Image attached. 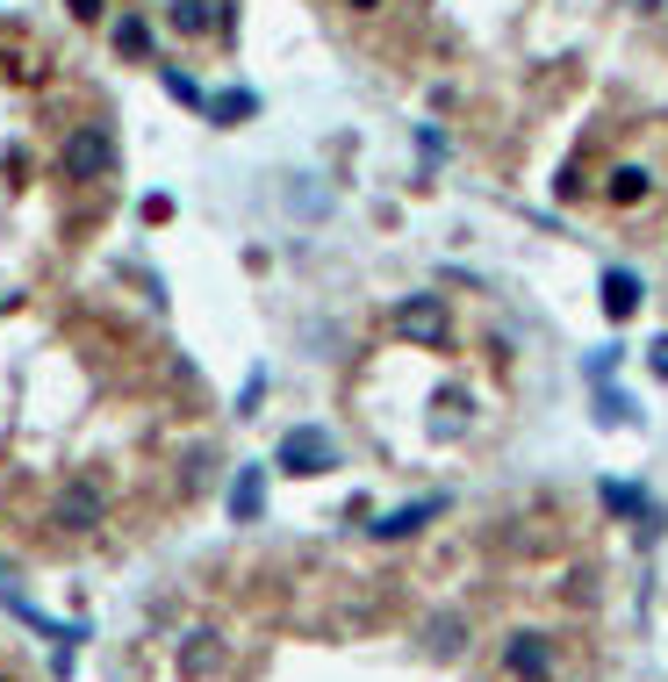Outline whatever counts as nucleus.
<instances>
[{
	"label": "nucleus",
	"instance_id": "1",
	"mask_svg": "<svg viewBox=\"0 0 668 682\" xmlns=\"http://www.w3.org/2000/svg\"><path fill=\"white\" fill-rule=\"evenodd\" d=\"M273 467H281V475H331V467H338V438H331L324 424H295V431L281 438V452H273Z\"/></svg>",
	"mask_w": 668,
	"mask_h": 682
},
{
	"label": "nucleus",
	"instance_id": "2",
	"mask_svg": "<svg viewBox=\"0 0 668 682\" xmlns=\"http://www.w3.org/2000/svg\"><path fill=\"white\" fill-rule=\"evenodd\" d=\"M58 173L65 180H109L115 173V136L101 123H80L65 136V151H58Z\"/></svg>",
	"mask_w": 668,
	"mask_h": 682
},
{
	"label": "nucleus",
	"instance_id": "3",
	"mask_svg": "<svg viewBox=\"0 0 668 682\" xmlns=\"http://www.w3.org/2000/svg\"><path fill=\"white\" fill-rule=\"evenodd\" d=\"M101 518H109V481H101V475H72L65 496H58V525H65V532H94Z\"/></svg>",
	"mask_w": 668,
	"mask_h": 682
},
{
	"label": "nucleus",
	"instance_id": "4",
	"mask_svg": "<svg viewBox=\"0 0 668 682\" xmlns=\"http://www.w3.org/2000/svg\"><path fill=\"white\" fill-rule=\"evenodd\" d=\"M396 330L409 345H446V302L438 295H403L396 302Z\"/></svg>",
	"mask_w": 668,
	"mask_h": 682
},
{
	"label": "nucleus",
	"instance_id": "5",
	"mask_svg": "<svg viewBox=\"0 0 668 682\" xmlns=\"http://www.w3.org/2000/svg\"><path fill=\"white\" fill-rule=\"evenodd\" d=\"M504 669L518 682H554V640H546V632H518V640L504 647Z\"/></svg>",
	"mask_w": 668,
	"mask_h": 682
},
{
	"label": "nucleus",
	"instance_id": "6",
	"mask_svg": "<svg viewBox=\"0 0 668 682\" xmlns=\"http://www.w3.org/2000/svg\"><path fill=\"white\" fill-rule=\"evenodd\" d=\"M438 510H446V496H417V503H403V510H388V518H374L367 532H374V539H409V532H424Z\"/></svg>",
	"mask_w": 668,
	"mask_h": 682
},
{
	"label": "nucleus",
	"instance_id": "7",
	"mask_svg": "<svg viewBox=\"0 0 668 682\" xmlns=\"http://www.w3.org/2000/svg\"><path fill=\"white\" fill-rule=\"evenodd\" d=\"M597 302H604V316H611V324H626V316L647 302L640 273H632V266H611V273H604V295H597Z\"/></svg>",
	"mask_w": 668,
	"mask_h": 682
},
{
	"label": "nucleus",
	"instance_id": "8",
	"mask_svg": "<svg viewBox=\"0 0 668 682\" xmlns=\"http://www.w3.org/2000/svg\"><path fill=\"white\" fill-rule=\"evenodd\" d=\"M231 518H237V525H260V518H266V467H237V481H231Z\"/></svg>",
	"mask_w": 668,
	"mask_h": 682
},
{
	"label": "nucleus",
	"instance_id": "9",
	"mask_svg": "<svg viewBox=\"0 0 668 682\" xmlns=\"http://www.w3.org/2000/svg\"><path fill=\"white\" fill-rule=\"evenodd\" d=\"M604 510H611V518H640L647 532H655V510H647V496L632 489V481H604Z\"/></svg>",
	"mask_w": 668,
	"mask_h": 682
},
{
	"label": "nucleus",
	"instance_id": "10",
	"mask_svg": "<svg viewBox=\"0 0 668 682\" xmlns=\"http://www.w3.org/2000/svg\"><path fill=\"white\" fill-rule=\"evenodd\" d=\"M173 29L180 37H209L216 29V0H173Z\"/></svg>",
	"mask_w": 668,
	"mask_h": 682
},
{
	"label": "nucleus",
	"instance_id": "11",
	"mask_svg": "<svg viewBox=\"0 0 668 682\" xmlns=\"http://www.w3.org/2000/svg\"><path fill=\"white\" fill-rule=\"evenodd\" d=\"M647 187H655V180H647V173H640V165H618V173H611V180H604V194H611V202H618V208H632V202H647Z\"/></svg>",
	"mask_w": 668,
	"mask_h": 682
},
{
	"label": "nucleus",
	"instance_id": "12",
	"mask_svg": "<svg viewBox=\"0 0 668 682\" xmlns=\"http://www.w3.org/2000/svg\"><path fill=\"white\" fill-rule=\"evenodd\" d=\"M424 640H432L438 661H453V654L467 647V625H460V618H432V632H424Z\"/></svg>",
	"mask_w": 668,
	"mask_h": 682
},
{
	"label": "nucleus",
	"instance_id": "13",
	"mask_svg": "<svg viewBox=\"0 0 668 682\" xmlns=\"http://www.w3.org/2000/svg\"><path fill=\"white\" fill-rule=\"evenodd\" d=\"M115 51H130V58H151V29L136 22V14H123V22H115Z\"/></svg>",
	"mask_w": 668,
	"mask_h": 682
},
{
	"label": "nucleus",
	"instance_id": "14",
	"mask_svg": "<svg viewBox=\"0 0 668 682\" xmlns=\"http://www.w3.org/2000/svg\"><path fill=\"white\" fill-rule=\"evenodd\" d=\"M180 669H188V675H209V669H216V632H194V647L180 654Z\"/></svg>",
	"mask_w": 668,
	"mask_h": 682
},
{
	"label": "nucleus",
	"instance_id": "15",
	"mask_svg": "<svg viewBox=\"0 0 668 682\" xmlns=\"http://www.w3.org/2000/svg\"><path fill=\"white\" fill-rule=\"evenodd\" d=\"M159 80H165V94H173V101H188V109H209V94H202V86H194L188 72H180V65H165Z\"/></svg>",
	"mask_w": 668,
	"mask_h": 682
},
{
	"label": "nucleus",
	"instance_id": "16",
	"mask_svg": "<svg viewBox=\"0 0 668 682\" xmlns=\"http://www.w3.org/2000/svg\"><path fill=\"white\" fill-rule=\"evenodd\" d=\"M252 109H260L252 94H216V101H209V115H216V123H245Z\"/></svg>",
	"mask_w": 668,
	"mask_h": 682
},
{
	"label": "nucleus",
	"instance_id": "17",
	"mask_svg": "<svg viewBox=\"0 0 668 682\" xmlns=\"http://www.w3.org/2000/svg\"><path fill=\"white\" fill-rule=\"evenodd\" d=\"M597 417H604V424H626V417H632V403L611 388V396H597Z\"/></svg>",
	"mask_w": 668,
	"mask_h": 682
},
{
	"label": "nucleus",
	"instance_id": "18",
	"mask_svg": "<svg viewBox=\"0 0 668 682\" xmlns=\"http://www.w3.org/2000/svg\"><path fill=\"white\" fill-rule=\"evenodd\" d=\"M260 396H266V374H252L245 396H237V417H252V409H260Z\"/></svg>",
	"mask_w": 668,
	"mask_h": 682
},
{
	"label": "nucleus",
	"instance_id": "19",
	"mask_svg": "<svg viewBox=\"0 0 668 682\" xmlns=\"http://www.w3.org/2000/svg\"><path fill=\"white\" fill-rule=\"evenodd\" d=\"M72 8V22H101V8H109V0H65Z\"/></svg>",
	"mask_w": 668,
	"mask_h": 682
},
{
	"label": "nucleus",
	"instance_id": "20",
	"mask_svg": "<svg viewBox=\"0 0 668 682\" xmlns=\"http://www.w3.org/2000/svg\"><path fill=\"white\" fill-rule=\"evenodd\" d=\"M647 367H655V374H661V381H668V330H661V338H655V345H647Z\"/></svg>",
	"mask_w": 668,
	"mask_h": 682
},
{
	"label": "nucleus",
	"instance_id": "21",
	"mask_svg": "<svg viewBox=\"0 0 668 682\" xmlns=\"http://www.w3.org/2000/svg\"><path fill=\"white\" fill-rule=\"evenodd\" d=\"M626 8H632V14H655V8H661V0H626Z\"/></svg>",
	"mask_w": 668,
	"mask_h": 682
},
{
	"label": "nucleus",
	"instance_id": "22",
	"mask_svg": "<svg viewBox=\"0 0 668 682\" xmlns=\"http://www.w3.org/2000/svg\"><path fill=\"white\" fill-rule=\"evenodd\" d=\"M345 8H360V14H367V8H382V0H345Z\"/></svg>",
	"mask_w": 668,
	"mask_h": 682
}]
</instances>
